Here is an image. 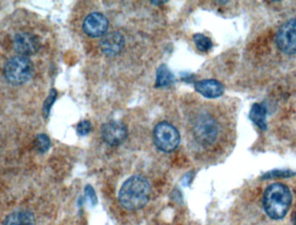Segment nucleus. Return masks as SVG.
<instances>
[{
    "mask_svg": "<svg viewBox=\"0 0 296 225\" xmlns=\"http://www.w3.org/2000/svg\"><path fill=\"white\" fill-rule=\"evenodd\" d=\"M4 75L5 80L11 85H23L33 76V63L28 56H12L4 65Z\"/></svg>",
    "mask_w": 296,
    "mask_h": 225,
    "instance_id": "7ed1b4c3",
    "label": "nucleus"
},
{
    "mask_svg": "<svg viewBox=\"0 0 296 225\" xmlns=\"http://www.w3.org/2000/svg\"><path fill=\"white\" fill-rule=\"evenodd\" d=\"M51 146V141L49 136L45 134H40L37 135L35 139V146L39 154H45L49 150Z\"/></svg>",
    "mask_w": 296,
    "mask_h": 225,
    "instance_id": "2eb2a0df",
    "label": "nucleus"
},
{
    "mask_svg": "<svg viewBox=\"0 0 296 225\" xmlns=\"http://www.w3.org/2000/svg\"><path fill=\"white\" fill-rule=\"evenodd\" d=\"M275 43L281 52L288 55H296V19L283 23L276 33Z\"/></svg>",
    "mask_w": 296,
    "mask_h": 225,
    "instance_id": "423d86ee",
    "label": "nucleus"
},
{
    "mask_svg": "<svg viewBox=\"0 0 296 225\" xmlns=\"http://www.w3.org/2000/svg\"><path fill=\"white\" fill-rule=\"evenodd\" d=\"M296 173H293L291 171H272L270 173H266L263 179H272V178H289V177L294 176Z\"/></svg>",
    "mask_w": 296,
    "mask_h": 225,
    "instance_id": "a211bd4d",
    "label": "nucleus"
},
{
    "mask_svg": "<svg viewBox=\"0 0 296 225\" xmlns=\"http://www.w3.org/2000/svg\"><path fill=\"white\" fill-rule=\"evenodd\" d=\"M2 225H36V218L30 211L17 210L9 214Z\"/></svg>",
    "mask_w": 296,
    "mask_h": 225,
    "instance_id": "f8f14e48",
    "label": "nucleus"
},
{
    "mask_svg": "<svg viewBox=\"0 0 296 225\" xmlns=\"http://www.w3.org/2000/svg\"><path fill=\"white\" fill-rule=\"evenodd\" d=\"M151 194V185L145 177L135 175L125 181L119 191V202L124 209L138 210L145 206Z\"/></svg>",
    "mask_w": 296,
    "mask_h": 225,
    "instance_id": "f257e3e1",
    "label": "nucleus"
},
{
    "mask_svg": "<svg viewBox=\"0 0 296 225\" xmlns=\"http://www.w3.org/2000/svg\"><path fill=\"white\" fill-rule=\"evenodd\" d=\"M101 137L108 145L120 146L128 137L127 126L119 120H111L101 127Z\"/></svg>",
    "mask_w": 296,
    "mask_h": 225,
    "instance_id": "0eeeda50",
    "label": "nucleus"
},
{
    "mask_svg": "<svg viewBox=\"0 0 296 225\" xmlns=\"http://www.w3.org/2000/svg\"><path fill=\"white\" fill-rule=\"evenodd\" d=\"M196 140L203 146H210L217 141L219 135L218 121L210 114H201L193 125Z\"/></svg>",
    "mask_w": 296,
    "mask_h": 225,
    "instance_id": "20e7f679",
    "label": "nucleus"
},
{
    "mask_svg": "<svg viewBox=\"0 0 296 225\" xmlns=\"http://www.w3.org/2000/svg\"><path fill=\"white\" fill-rule=\"evenodd\" d=\"M84 192H85V197H86L87 200L91 203V205H96L98 199L94 188L92 187L90 184H88L85 187Z\"/></svg>",
    "mask_w": 296,
    "mask_h": 225,
    "instance_id": "6ab92c4d",
    "label": "nucleus"
},
{
    "mask_svg": "<svg viewBox=\"0 0 296 225\" xmlns=\"http://www.w3.org/2000/svg\"><path fill=\"white\" fill-rule=\"evenodd\" d=\"M195 90L203 96L209 99L220 97L225 93V86L213 79L202 80L196 83Z\"/></svg>",
    "mask_w": 296,
    "mask_h": 225,
    "instance_id": "9b49d317",
    "label": "nucleus"
},
{
    "mask_svg": "<svg viewBox=\"0 0 296 225\" xmlns=\"http://www.w3.org/2000/svg\"><path fill=\"white\" fill-rule=\"evenodd\" d=\"M292 202L289 188L281 183L270 184L263 194V207L267 215L274 220L284 218Z\"/></svg>",
    "mask_w": 296,
    "mask_h": 225,
    "instance_id": "f03ea898",
    "label": "nucleus"
},
{
    "mask_svg": "<svg viewBox=\"0 0 296 225\" xmlns=\"http://www.w3.org/2000/svg\"><path fill=\"white\" fill-rule=\"evenodd\" d=\"M84 32L91 38H100L105 35L109 28V20L100 12H93L83 22Z\"/></svg>",
    "mask_w": 296,
    "mask_h": 225,
    "instance_id": "1a4fd4ad",
    "label": "nucleus"
},
{
    "mask_svg": "<svg viewBox=\"0 0 296 225\" xmlns=\"http://www.w3.org/2000/svg\"><path fill=\"white\" fill-rule=\"evenodd\" d=\"M56 97H57V92L55 89H51L49 91V95L45 99L44 105H43V113L45 115V118H48L50 112V109L54 105L55 101H56Z\"/></svg>",
    "mask_w": 296,
    "mask_h": 225,
    "instance_id": "f3484780",
    "label": "nucleus"
},
{
    "mask_svg": "<svg viewBox=\"0 0 296 225\" xmlns=\"http://www.w3.org/2000/svg\"><path fill=\"white\" fill-rule=\"evenodd\" d=\"M174 75L170 71L168 67L165 64H162L161 66H159L158 68L155 87L160 88L169 86L174 82Z\"/></svg>",
    "mask_w": 296,
    "mask_h": 225,
    "instance_id": "4468645a",
    "label": "nucleus"
},
{
    "mask_svg": "<svg viewBox=\"0 0 296 225\" xmlns=\"http://www.w3.org/2000/svg\"><path fill=\"white\" fill-rule=\"evenodd\" d=\"M193 41L195 43L197 48L202 51V52H207L212 48V43L210 41L209 38L203 34H196L193 36Z\"/></svg>",
    "mask_w": 296,
    "mask_h": 225,
    "instance_id": "dca6fc26",
    "label": "nucleus"
},
{
    "mask_svg": "<svg viewBox=\"0 0 296 225\" xmlns=\"http://www.w3.org/2000/svg\"><path fill=\"white\" fill-rule=\"evenodd\" d=\"M125 45V38L119 32H110L105 35L100 43L101 51L108 56H115L121 52Z\"/></svg>",
    "mask_w": 296,
    "mask_h": 225,
    "instance_id": "9d476101",
    "label": "nucleus"
},
{
    "mask_svg": "<svg viewBox=\"0 0 296 225\" xmlns=\"http://www.w3.org/2000/svg\"><path fill=\"white\" fill-rule=\"evenodd\" d=\"M266 115L267 110L264 106L259 103H255L252 106L250 112V119L262 130H267L268 128Z\"/></svg>",
    "mask_w": 296,
    "mask_h": 225,
    "instance_id": "ddd939ff",
    "label": "nucleus"
},
{
    "mask_svg": "<svg viewBox=\"0 0 296 225\" xmlns=\"http://www.w3.org/2000/svg\"><path fill=\"white\" fill-rule=\"evenodd\" d=\"M90 130H91V123L89 120L81 121L76 127L77 135L80 136H85V135H89Z\"/></svg>",
    "mask_w": 296,
    "mask_h": 225,
    "instance_id": "aec40b11",
    "label": "nucleus"
},
{
    "mask_svg": "<svg viewBox=\"0 0 296 225\" xmlns=\"http://www.w3.org/2000/svg\"><path fill=\"white\" fill-rule=\"evenodd\" d=\"M14 49L20 56L35 55L41 48V42L38 36L27 32L18 33L13 40Z\"/></svg>",
    "mask_w": 296,
    "mask_h": 225,
    "instance_id": "6e6552de",
    "label": "nucleus"
},
{
    "mask_svg": "<svg viewBox=\"0 0 296 225\" xmlns=\"http://www.w3.org/2000/svg\"><path fill=\"white\" fill-rule=\"evenodd\" d=\"M154 139L155 145L159 150L171 153L180 145V135L172 124L163 121L154 128Z\"/></svg>",
    "mask_w": 296,
    "mask_h": 225,
    "instance_id": "39448f33",
    "label": "nucleus"
},
{
    "mask_svg": "<svg viewBox=\"0 0 296 225\" xmlns=\"http://www.w3.org/2000/svg\"><path fill=\"white\" fill-rule=\"evenodd\" d=\"M294 225H296V214L295 218H294Z\"/></svg>",
    "mask_w": 296,
    "mask_h": 225,
    "instance_id": "412c9836",
    "label": "nucleus"
}]
</instances>
